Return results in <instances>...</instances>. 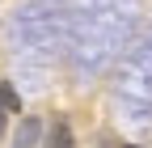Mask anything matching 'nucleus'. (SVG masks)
<instances>
[{"instance_id": "nucleus-1", "label": "nucleus", "mask_w": 152, "mask_h": 148, "mask_svg": "<svg viewBox=\"0 0 152 148\" xmlns=\"http://www.w3.org/2000/svg\"><path fill=\"white\" fill-rule=\"evenodd\" d=\"M38 140H42V119L26 114L21 123H17V136H13V148H38Z\"/></svg>"}, {"instance_id": "nucleus-2", "label": "nucleus", "mask_w": 152, "mask_h": 148, "mask_svg": "<svg viewBox=\"0 0 152 148\" xmlns=\"http://www.w3.org/2000/svg\"><path fill=\"white\" fill-rule=\"evenodd\" d=\"M42 148H76V136H72V123L68 119H55L47 127V144Z\"/></svg>"}, {"instance_id": "nucleus-3", "label": "nucleus", "mask_w": 152, "mask_h": 148, "mask_svg": "<svg viewBox=\"0 0 152 148\" xmlns=\"http://www.w3.org/2000/svg\"><path fill=\"white\" fill-rule=\"evenodd\" d=\"M0 102H4V110H9V114H17V110H21V97H17L13 89H0Z\"/></svg>"}, {"instance_id": "nucleus-4", "label": "nucleus", "mask_w": 152, "mask_h": 148, "mask_svg": "<svg viewBox=\"0 0 152 148\" xmlns=\"http://www.w3.org/2000/svg\"><path fill=\"white\" fill-rule=\"evenodd\" d=\"M4 127H9V110H4V102H0V140H4Z\"/></svg>"}, {"instance_id": "nucleus-5", "label": "nucleus", "mask_w": 152, "mask_h": 148, "mask_svg": "<svg viewBox=\"0 0 152 148\" xmlns=\"http://www.w3.org/2000/svg\"><path fill=\"white\" fill-rule=\"evenodd\" d=\"M123 148H140V144H123Z\"/></svg>"}]
</instances>
